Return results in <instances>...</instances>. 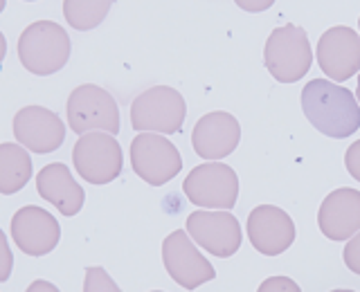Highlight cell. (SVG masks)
<instances>
[{
  "instance_id": "cell-1",
  "label": "cell",
  "mask_w": 360,
  "mask_h": 292,
  "mask_svg": "<svg viewBox=\"0 0 360 292\" xmlns=\"http://www.w3.org/2000/svg\"><path fill=\"white\" fill-rule=\"evenodd\" d=\"M302 110L326 138H349L360 128V106L347 88L313 79L302 90Z\"/></svg>"
},
{
  "instance_id": "cell-2",
  "label": "cell",
  "mask_w": 360,
  "mask_h": 292,
  "mask_svg": "<svg viewBox=\"0 0 360 292\" xmlns=\"http://www.w3.org/2000/svg\"><path fill=\"white\" fill-rule=\"evenodd\" d=\"M18 59L32 74H54L70 59V39L52 20L32 22L18 39Z\"/></svg>"
},
{
  "instance_id": "cell-3",
  "label": "cell",
  "mask_w": 360,
  "mask_h": 292,
  "mask_svg": "<svg viewBox=\"0 0 360 292\" xmlns=\"http://www.w3.org/2000/svg\"><path fill=\"white\" fill-rule=\"evenodd\" d=\"M264 61L268 72L281 84H292L309 72L313 52L307 32L297 25H284L273 29L266 41Z\"/></svg>"
},
{
  "instance_id": "cell-4",
  "label": "cell",
  "mask_w": 360,
  "mask_h": 292,
  "mask_svg": "<svg viewBox=\"0 0 360 292\" xmlns=\"http://www.w3.org/2000/svg\"><path fill=\"white\" fill-rule=\"evenodd\" d=\"M185 115H187V106L183 95L169 86H155L144 90L142 95L135 97L131 106V124L140 133L144 131L162 133V135L180 133Z\"/></svg>"
},
{
  "instance_id": "cell-5",
  "label": "cell",
  "mask_w": 360,
  "mask_h": 292,
  "mask_svg": "<svg viewBox=\"0 0 360 292\" xmlns=\"http://www.w3.org/2000/svg\"><path fill=\"white\" fill-rule=\"evenodd\" d=\"M77 173L90 185H108L122 173V149L106 131H90L79 138L72 151Z\"/></svg>"
},
{
  "instance_id": "cell-6",
  "label": "cell",
  "mask_w": 360,
  "mask_h": 292,
  "mask_svg": "<svg viewBox=\"0 0 360 292\" xmlns=\"http://www.w3.org/2000/svg\"><path fill=\"white\" fill-rule=\"evenodd\" d=\"M68 121L79 135L90 131H106L115 135L120 131V110L112 95H108L104 88L84 84L68 97Z\"/></svg>"
},
{
  "instance_id": "cell-7",
  "label": "cell",
  "mask_w": 360,
  "mask_h": 292,
  "mask_svg": "<svg viewBox=\"0 0 360 292\" xmlns=\"http://www.w3.org/2000/svg\"><path fill=\"white\" fill-rule=\"evenodd\" d=\"M131 164L144 182L162 187L180 173L183 157L162 133L144 131L131 142Z\"/></svg>"
},
{
  "instance_id": "cell-8",
  "label": "cell",
  "mask_w": 360,
  "mask_h": 292,
  "mask_svg": "<svg viewBox=\"0 0 360 292\" xmlns=\"http://www.w3.org/2000/svg\"><path fill=\"white\" fill-rule=\"evenodd\" d=\"M183 191L198 207L232 209L236 196H239V178L228 164L207 162L191 168V173L183 182Z\"/></svg>"
},
{
  "instance_id": "cell-9",
  "label": "cell",
  "mask_w": 360,
  "mask_h": 292,
  "mask_svg": "<svg viewBox=\"0 0 360 292\" xmlns=\"http://www.w3.org/2000/svg\"><path fill=\"white\" fill-rule=\"evenodd\" d=\"M162 261L169 277L185 290H196L198 286L217 277L212 263L196 250L189 234H185L183 230H176L165 239Z\"/></svg>"
},
{
  "instance_id": "cell-10",
  "label": "cell",
  "mask_w": 360,
  "mask_h": 292,
  "mask_svg": "<svg viewBox=\"0 0 360 292\" xmlns=\"http://www.w3.org/2000/svg\"><path fill=\"white\" fill-rule=\"evenodd\" d=\"M187 234L198 247L219 258H228L241 247V225L230 211L189 213Z\"/></svg>"
},
{
  "instance_id": "cell-11",
  "label": "cell",
  "mask_w": 360,
  "mask_h": 292,
  "mask_svg": "<svg viewBox=\"0 0 360 292\" xmlns=\"http://www.w3.org/2000/svg\"><path fill=\"white\" fill-rule=\"evenodd\" d=\"M318 63L333 81H347L360 70V36L352 27H331L318 41Z\"/></svg>"
},
{
  "instance_id": "cell-12",
  "label": "cell",
  "mask_w": 360,
  "mask_h": 292,
  "mask_svg": "<svg viewBox=\"0 0 360 292\" xmlns=\"http://www.w3.org/2000/svg\"><path fill=\"white\" fill-rule=\"evenodd\" d=\"M11 239L20 252L43 256L52 252L61 239V227L50 211L41 207H22L11 218Z\"/></svg>"
},
{
  "instance_id": "cell-13",
  "label": "cell",
  "mask_w": 360,
  "mask_h": 292,
  "mask_svg": "<svg viewBox=\"0 0 360 292\" xmlns=\"http://www.w3.org/2000/svg\"><path fill=\"white\" fill-rule=\"evenodd\" d=\"M14 135L18 144L34 153H52L63 144L65 126L56 112L43 106H27L16 112Z\"/></svg>"
},
{
  "instance_id": "cell-14",
  "label": "cell",
  "mask_w": 360,
  "mask_h": 292,
  "mask_svg": "<svg viewBox=\"0 0 360 292\" xmlns=\"http://www.w3.org/2000/svg\"><path fill=\"white\" fill-rule=\"evenodd\" d=\"M248 236L257 252L277 256L286 252L295 241V225L284 209L259 205L248 216Z\"/></svg>"
},
{
  "instance_id": "cell-15",
  "label": "cell",
  "mask_w": 360,
  "mask_h": 292,
  "mask_svg": "<svg viewBox=\"0 0 360 292\" xmlns=\"http://www.w3.org/2000/svg\"><path fill=\"white\" fill-rule=\"evenodd\" d=\"M241 140V126L230 112H207L200 117L191 133V146L205 160H223L228 157Z\"/></svg>"
},
{
  "instance_id": "cell-16",
  "label": "cell",
  "mask_w": 360,
  "mask_h": 292,
  "mask_svg": "<svg viewBox=\"0 0 360 292\" xmlns=\"http://www.w3.org/2000/svg\"><path fill=\"white\" fill-rule=\"evenodd\" d=\"M318 225L331 241L352 239L360 232V191L349 187L331 191L320 205Z\"/></svg>"
},
{
  "instance_id": "cell-17",
  "label": "cell",
  "mask_w": 360,
  "mask_h": 292,
  "mask_svg": "<svg viewBox=\"0 0 360 292\" xmlns=\"http://www.w3.org/2000/svg\"><path fill=\"white\" fill-rule=\"evenodd\" d=\"M37 189L43 200L52 202L63 216H75L84 207V189L79 187L65 164H48L37 175Z\"/></svg>"
},
{
  "instance_id": "cell-18",
  "label": "cell",
  "mask_w": 360,
  "mask_h": 292,
  "mask_svg": "<svg viewBox=\"0 0 360 292\" xmlns=\"http://www.w3.org/2000/svg\"><path fill=\"white\" fill-rule=\"evenodd\" d=\"M32 178V160L18 144H0V194H16Z\"/></svg>"
},
{
  "instance_id": "cell-19",
  "label": "cell",
  "mask_w": 360,
  "mask_h": 292,
  "mask_svg": "<svg viewBox=\"0 0 360 292\" xmlns=\"http://www.w3.org/2000/svg\"><path fill=\"white\" fill-rule=\"evenodd\" d=\"M112 0H63V16L79 32L93 29L104 22Z\"/></svg>"
},
{
  "instance_id": "cell-20",
  "label": "cell",
  "mask_w": 360,
  "mask_h": 292,
  "mask_svg": "<svg viewBox=\"0 0 360 292\" xmlns=\"http://www.w3.org/2000/svg\"><path fill=\"white\" fill-rule=\"evenodd\" d=\"M84 290L86 292H97V290H110L117 292V284L112 281L101 267H88L86 272V281H84Z\"/></svg>"
},
{
  "instance_id": "cell-21",
  "label": "cell",
  "mask_w": 360,
  "mask_h": 292,
  "mask_svg": "<svg viewBox=\"0 0 360 292\" xmlns=\"http://www.w3.org/2000/svg\"><path fill=\"white\" fill-rule=\"evenodd\" d=\"M345 263L352 272L360 274V234L358 232L345 247Z\"/></svg>"
},
{
  "instance_id": "cell-22",
  "label": "cell",
  "mask_w": 360,
  "mask_h": 292,
  "mask_svg": "<svg viewBox=\"0 0 360 292\" xmlns=\"http://www.w3.org/2000/svg\"><path fill=\"white\" fill-rule=\"evenodd\" d=\"M262 292H273V290H288V292H297V284L295 281H290L288 277H270L266 279L262 286H259Z\"/></svg>"
},
{
  "instance_id": "cell-23",
  "label": "cell",
  "mask_w": 360,
  "mask_h": 292,
  "mask_svg": "<svg viewBox=\"0 0 360 292\" xmlns=\"http://www.w3.org/2000/svg\"><path fill=\"white\" fill-rule=\"evenodd\" d=\"M345 164H347V171L352 173V178L360 182V140L354 142V144L347 149Z\"/></svg>"
},
{
  "instance_id": "cell-24",
  "label": "cell",
  "mask_w": 360,
  "mask_h": 292,
  "mask_svg": "<svg viewBox=\"0 0 360 292\" xmlns=\"http://www.w3.org/2000/svg\"><path fill=\"white\" fill-rule=\"evenodd\" d=\"M234 3L245 11H266L268 7H273L275 0H234Z\"/></svg>"
},
{
  "instance_id": "cell-25",
  "label": "cell",
  "mask_w": 360,
  "mask_h": 292,
  "mask_svg": "<svg viewBox=\"0 0 360 292\" xmlns=\"http://www.w3.org/2000/svg\"><path fill=\"white\" fill-rule=\"evenodd\" d=\"M30 292H37V290H50V292H56L59 288H56L54 284H48V281H34V284L27 288Z\"/></svg>"
},
{
  "instance_id": "cell-26",
  "label": "cell",
  "mask_w": 360,
  "mask_h": 292,
  "mask_svg": "<svg viewBox=\"0 0 360 292\" xmlns=\"http://www.w3.org/2000/svg\"><path fill=\"white\" fill-rule=\"evenodd\" d=\"M0 243H3V252H5V261H7L3 274H0V281H7V277H9V247H7V239H5V236L0 239Z\"/></svg>"
},
{
  "instance_id": "cell-27",
  "label": "cell",
  "mask_w": 360,
  "mask_h": 292,
  "mask_svg": "<svg viewBox=\"0 0 360 292\" xmlns=\"http://www.w3.org/2000/svg\"><path fill=\"white\" fill-rule=\"evenodd\" d=\"M356 95H358V101H360V77H358V93Z\"/></svg>"
},
{
  "instance_id": "cell-28",
  "label": "cell",
  "mask_w": 360,
  "mask_h": 292,
  "mask_svg": "<svg viewBox=\"0 0 360 292\" xmlns=\"http://www.w3.org/2000/svg\"><path fill=\"white\" fill-rule=\"evenodd\" d=\"M358 20H360V18H358Z\"/></svg>"
}]
</instances>
